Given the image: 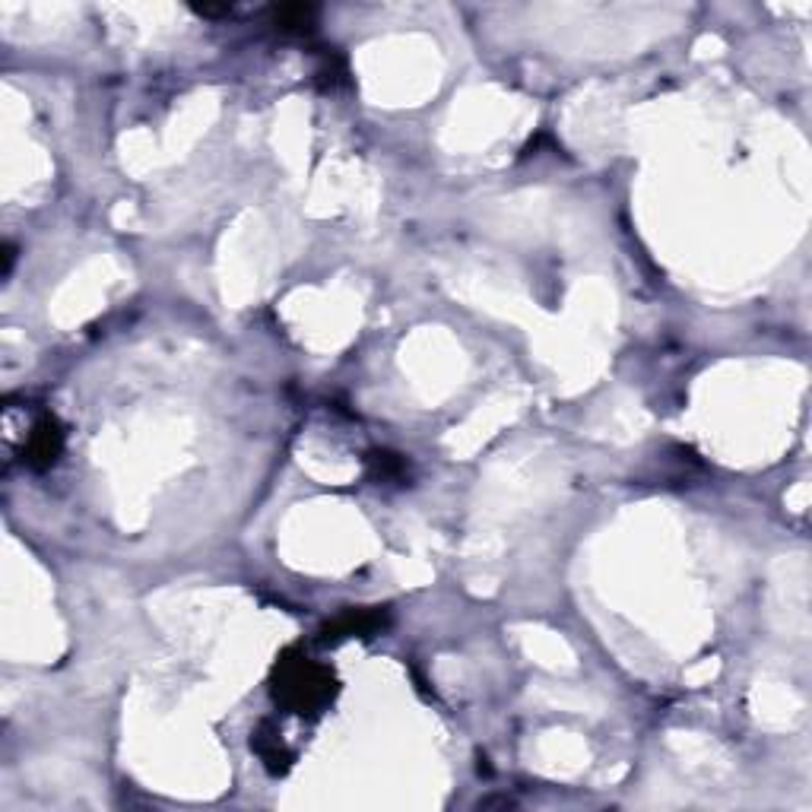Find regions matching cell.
Instances as JSON below:
<instances>
[{"instance_id":"6da1fadb","label":"cell","mask_w":812,"mask_h":812,"mask_svg":"<svg viewBox=\"0 0 812 812\" xmlns=\"http://www.w3.org/2000/svg\"><path fill=\"white\" fill-rule=\"evenodd\" d=\"M333 692L330 677L308 660H283L279 667V695L296 707H318Z\"/></svg>"},{"instance_id":"7a4b0ae2","label":"cell","mask_w":812,"mask_h":812,"mask_svg":"<svg viewBox=\"0 0 812 812\" xmlns=\"http://www.w3.org/2000/svg\"><path fill=\"white\" fill-rule=\"evenodd\" d=\"M61 451V432H57L52 423H42L35 432H32V445H29V461L35 467H45L52 463Z\"/></svg>"}]
</instances>
